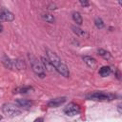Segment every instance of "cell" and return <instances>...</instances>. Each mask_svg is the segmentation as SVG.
<instances>
[{
	"label": "cell",
	"instance_id": "7402d4cb",
	"mask_svg": "<svg viewBox=\"0 0 122 122\" xmlns=\"http://www.w3.org/2000/svg\"><path fill=\"white\" fill-rule=\"evenodd\" d=\"M48 9L52 10H56L57 8H56V5H55V4H53V3H51V4L48 6Z\"/></svg>",
	"mask_w": 122,
	"mask_h": 122
},
{
	"label": "cell",
	"instance_id": "277c9868",
	"mask_svg": "<svg viewBox=\"0 0 122 122\" xmlns=\"http://www.w3.org/2000/svg\"><path fill=\"white\" fill-rule=\"evenodd\" d=\"M88 99L94 100V101H109V100H112V95L102 92H95L88 95Z\"/></svg>",
	"mask_w": 122,
	"mask_h": 122
},
{
	"label": "cell",
	"instance_id": "e0dca14e",
	"mask_svg": "<svg viewBox=\"0 0 122 122\" xmlns=\"http://www.w3.org/2000/svg\"><path fill=\"white\" fill-rule=\"evenodd\" d=\"M13 67H15L18 70H24L26 68V65L24 61L20 59H16V60H13Z\"/></svg>",
	"mask_w": 122,
	"mask_h": 122
},
{
	"label": "cell",
	"instance_id": "8992f818",
	"mask_svg": "<svg viewBox=\"0 0 122 122\" xmlns=\"http://www.w3.org/2000/svg\"><path fill=\"white\" fill-rule=\"evenodd\" d=\"M14 20V14L7 9L0 8V22H11Z\"/></svg>",
	"mask_w": 122,
	"mask_h": 122
},
{
	"label": "cell",
	"instance_id": "8fae6325",
	"mask_svg": "<svg viewBox=\"0 0 122 122\" xmlns=\"http://www.w3.org/2000/svg\"><path fill=\"white\" fill-rule=\"evenodd\" d=\"M56 71H57L58 73H60L61 75H63L64 77H69V76H70L69 68H68V66H67L65 63H62L61 66L56 70Z\"/></svg>",
	"mask_w": 122,
	"mask_h": 122
},
{
	"label": "cell",
	"instance_id": "30bf717a",
	"mask_svg": "<svg viewBox=\"0 0 122 122\" xmlns=\"http://www.w3.org/2000/svg\"><path fill=\"white\" fill-rule=\"evenodd\" d=\"M71 30H72V31H73L77 36H79V37L87 38V37L89 36V34H88V32H87L86 30L80 29V28L77 27V26H71Z\"/></svg>",
	"mask_w": 122,
	"mask_h": 122
},
{
	"label": "cell",
	"instance_id": "44dd1931",
	"mask_svg": "<svg viewBox=\"0 0 122 122\" xmlns=\"http://www.w3.org/2000/svg\"><path fill=\"white\" fill-rule=\"evenodd\" d=\"M80 5L81 6H83V7H88L89 5H90V3H89V1H83V0H80Z\"/></svg>",
	"mask_w": 122,
	"mask_h": 122
},
{
	"label": "cell",
	"instance_id": "3957f363",
	"mask_svg": "<svg viewBox=\"0 0 122 122\" xmlns=\"http://www.w3.org/2000/svg\"><path fill=\"white\" fill-rule=\"evenodd\" d=\"M46 55H47V59L49 60V62L51 63V65L54 68V70L56 71L60 66L61 64L63 63L61 58L52 51L49 50V49H46Z\"/></svg>",
	"mask_w": 122,
	"mask_h": 122
},
{
	"label": "cell",
	"instance_id": "d4e9b609",
	"mask_svg": "<svg viewBox=\"0 0 122 122\" xmlns=\"http://www.w3.org/2000/svg\"><path fill=\"white\" fill-rule=\"evenodd\" d=\"M3 29H4L3 28V25H2V23H0V33L3 31Z\"/></svg>",
	"mask_w": 122,
	"mask_h": 122
},
{
	"label": "cell",
	"instance_id": "7a4b0ae2",
	"mask_svg": "<svg viewBox=\"0 0 122 122\" xmlns=\"http://www.w3.org/2000/svg\"><path fill=\"white\" fill-rule=\"evenodd\" d=\"M2 112L4 114H6L8 117H14L21 113L22 110L20 107H18L15 104L12 103H5L2 106Z\"/></svg>",
	"mask_w": 122,
	"mask_h": 122
},
{
	"label": "cell",
	"instance_id": "7c38bea8",
	"mask_svg": "<svg viewBox=\"0 0 122 122\" xmlns=\"http://www.w3.org/2000/svg\"><path fill=\"white\" fill-rule=\"evenodd\" d=\"M2 63L3 65L7 68V69H10V70H12L14 67H13V60H11L10 57H8L7 55H3L2 57Z\"/></svg>",
	"mask_w": 122,
	"mask_h": 122
},
{
	"label": "cell",
	"instance_id": "6da1fadb",
	"mask_svg": "<svg viewBox=\"0 0 122 122\" xmlns=\"http://www.w3.org/2000/svg\"><path fill=\"white\" fill-rule=\"evenodd\" d=\"M28 57H29V60H30V66H31V69H32L33 72L39 78H42V79L45 78V76H46V70H45L43 64L41 63V61L38 60L31 53H29Z\"/></svg>",
	"mask_w": 122,
	"mask_h": 122
},
{
	"label": "cell",
	"instance_id": "ba28073f",
	"mask_svg": "<svg viewBox=\"0 0 122 122\" xmlns=\"http://www.w3.org/2000/svg\"><path fill=\"white\" fill-rule=\"evenodd\" d=\"M83 61L85 62V64L89 68H92V69H94L96 67V65H97V62H96L95 58H93L92 56H89V55L83 56Z\"/></svg>",
	"mask_w": 122,
	"mask_h": 122
},
{
	"label": "cell",
	"instance_id": "cb8c5ba5",
	"mask_svg": "<svg viewBox=\"0 0 122 122\" xmlns=\"http://www.w3.org/2000/svg\"><path fill=\"white\" fill-rule=\"evenodd\" d=\"M33 122H43V118H42V117H38V118H36Z\"/></svg>",
	"mask_w": 122,
	"mask_h": 122
},
{
	"label": "cell",
	"instance_id": "5bb4252c",
	"mask_svg": "<svg viewBox=\"0 0 122 122\" xmlns=\"http://www.w3.org/2000/svg\"><path fill=\"white\" fill-rule=\"evenodd\" d=\"M41 17H42V19H43L44 21H46V22H48V23L52 24V23H54V22H55V18H54V16H53V15H51V13L43 12V13L41 14Z\"/></svg>",
	"mask_w": 122,
	"mask_h": 122
},
{
	"label": "cell",
	"instance_id": "603a6c76",
	"mask_svg": "<svg viewBox=\"0 0 122 122\" xmlns=\"http://www.w3.org/2000/svg\"><path fill=\"white\" fill-rule=\"evenodd\" d=\"M121 106H122V105H121V103L117 105V111H118V113H119V114H121V113H122V109H121L122 107H121Z\"/></svg>",
	"mask_w": 122,
	"mask_h": 122
},
{
	"label": "cell",
	"instance_id": "2e32d148",
	"mask_svg": "<svg viewBox=\"0 0 122 122\" xmlns=\"http://www.w3.org/2000/svg\"><path fill=\"white\" fill-rule=\"evenodd\" d=\"M97 53H98V55H100V56H101V57H103L104 59L109 60V59H111V58H112L111 53H110L108 51L104 50V49H99V50L97 51Z\"/></svg>",
	"mask_w": 122,
	"mask_h": 122
},
{
	"label": "cell",
	"instance_id": "5b68a950",
	"mask_svg": "<svg viewBox=\"0 0 122 122\" xmlns=\"http://www.w3.org/2000/svg\"><path fill=\"white\" fill-rule=\"evenodd\" d=\"M63 112L68 116H74V115H76L80 112V107L77 104H75L73 102H71L64 108Z\"/></svg>",
	"mask_w": 122,
	"mask_h": 122
},
{
	"label": "cell",
	"instance_id": "52a82bcc",
	"mask_svg": "<svg viewBox=\"0 0 122 122\" xmlns=\"http://www.w3.org/2000/svg\"><path fill=\"white\" fill-rule=\"evenodd\" d=\"M67 100L66 97H57V98H53V99H51L49 102H48V107L50 108H57L59 106H61L63 103H65Z\"/></svg>",
	"mask_w": 122,
	"mask_h": 122
},
{
	"label": "cell",
	"instance_id": "4fadbf2b",
	"mask_svg": "<svg viewBox=\"0 0 122 122\" xmlns=\"http://www.w3.org/2000/svg\"><path fill=\"white\" fill-rule=\"evenodd\" d=\"M112 73V68L109 66H103L99 69V74L102 77H107Z\"/></svg>",
	"mask_w": 122,
	"mask_h": 122
},
{
	"label": "cell",
	"instance_id": "9a60e30c",
	"mask_svg": "<svg viewBox=\"0 0 122 122\" xmlns=\"http://www.w3.org/2000/svg\"><path fill=\"white\" fill-rule=\"evenodd\" d=\"M71 15H72L73 21H74L77 25H82V23H83V18H82L81 14H80L78 11H73Z\"/></svg>",
	"mask_w": 122,
	"mask_h": 122
},
{
	"label": "cell",
	"instance_id": "9c48e42d",
	"mask_svg": "<svg viewBox=\"0 0 122 122\" xmlns=\"http://www.w3.org/2000/svg\"><path fill=\"white\" fill-rule=\"evenodd\" d=\"M16 104L18 107L24 108V109H30L32 106V101L28 100V99H17L16 100Z\"/></svg>",
	"mask_w": 122,
	"mask_h": 122
},
{
	"label": "cell",
	"instance_id": "d6986e66",
	"mask_svg": "<svg viewBox=\"0 0 122 122\" xmlns=\"http://www.w3.org/2000/svg\"><path fill=\"white\" fill-rule=\"evenodd\" d=\"M94 25H95V27H96L97 29H103V28L105 27V24H104L103 20H102L100 17L95 18V20H94Z\"/></svg>",
	"mask_w": 122,
	"mask_h": 122
},
{
	"label": "cell",
	"instance_id": "ffe728a7",
	"mask_svg": "<svg viewBox=\"0 0 122 122\" xmlns=\"http://www.w3.org/2000/svg\"><path fill=\"white\" fill-rule=\"evenodd\" d=\"M32 91H33V88L32 87H23V88H20L19 89V92L22 93V94H26V93L31 92Z\"/></svg>",
	"mask_w": 122,
	"mask_h": 122
},
{
	"label": "cell",
	"instance_id": "ac0fdd59",
	"mask_svg": "<svg viewBox=\"0 0 122 122\" xmlns=\"http://www.w3.org/2000/svg\"><path fill=\"white\" fill-rule=\"evenodd\" d=\"M40 61H41V63L43 64V66H44L45 70H48V71H52V70H54V69H53V67H52V66L51 65V63L49 62V60H48V59H46L45 57H41Z\"/></svg>",
	"mask_w": 122,
	"mask_h": 122
}]
</instances>
